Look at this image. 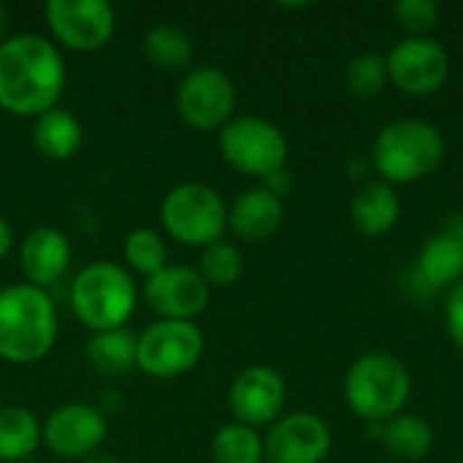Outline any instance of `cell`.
<instances>
[{
    "label": "cell",
    "instance_id": "obj_1",
    "mask_svg": "<svg viewBox=\"0 0 463 463\" xmlns=\"http://www.w3.org/2000/svg\"><path fill=\"white\" fill-rule=\"evenodd\" d=\"M68 71L62 49L41 33L8 35L0 46V109L35 119L60 106Z\"/></svg>",
    "mask_w": 463,
    "mask_h": 463
},
{
    "label": "cell",
    "instance_id": "obj_2",
    "mask_svg": "<svg viewBox=\"0 0 463 463\" xmlns=\"http://www.w3.org/2000/svg\"><path fill=\"white\" fill-rule=\"evenodd\" d=\"M60 334L57 304L49 290L27 282L0 290V361L27 366L43 361Z\"/></svg>",
    "mask_w": 463,
    "mask_h": 463
},
{
    "label": "cell",
    "instance_id": "obj_3",
    "mask_svg": "<svg viewBox=\"0 0 463 463\" xmlns=\"http://www.w3.org/2000/svg\"><path fill=\"white\" fill-rule=\"evenodd\" d=\"M68 304L73 317L90 334L114 331L125 328L136 315L138 288L125 266L111 260H92L71 279Z\"/></svg>",
    "mask_w": 463,
    "mask_h": 463
},
{
    "label": "cell",
    "instance_id": "obj_4",
    "mask_svg": "<svg viewBox=\"0 0 463 463\" xmlns=\"http://www.w3.org/2000/svg\"><path fill=\"white\" fill-rule=\"evenodd\" d=\"M374 168L388 184H415L431 176L445 160L442 130L418 117L396 119L385 125L372 146Z\"/></svg>",
    "mask_w": 463,
    "mask_h": 463
},
{
    "label": "cell",
    "instance_id": "obj_5",
    "mask_svg": "<svg viewBox=\"0 0 463 463\" xmlns=\"http://www.w3.org/2000/svg\"><path fill=\"white\" fill-rule=\"evenodd\" d=\"M412 393L407 366L388 353H366L350 364L345 377L347 407L369 426H383L402 415Z\"/></svg>",
    "mask_w": 463,
    "mask_h": 463
},
{
    "label": "cell",
    "instance_id": "obj_6",
    "mask_svg": "<svg viewBox=\"0 0 463 463\" xmlns=\"http://www.w3.org/2000/svg\"><path fill=\"white\" fill-rule=\"evenodd\" d=\"M160 222L176 244L203 250L228 231V203L212 184L182 182L163 195Z\"/></svg>",
    "mask_w": 463,
    "mask_h": 463
},
{
    "label": "cell",
    "instance_id": "obj_7",
    "mask_svg": "<svg viewBox=\"0 0 463 463\" xmlns=\"http://www.w3.org/2000/svg\"><path fill=\"white\" fill-rule=\"evenodd\" d=\"M222 160L244 176L271 179L285 171L290 157L288 136L266 117L239 114L220 130Z\"/></svg>",
    "mask_w": 463,
    "mask_h": 463
},
{
    "label": "cell",
    "instance_id": "obj_8",
    "mask_svg": "<svg viewBox=\"0 0 463 463\" xmlns=\"http://www.w3.org/2000/svg\"><path fill=\"white\" fill-rule=\"evenodd\" d=\"M206 353L201 326L187 320H155L136 336V369L155 380L193 372Z\"/></svg>",
    "mask_w": 463,
    "mask_h": 463
},
{
    "label": "cell",
    "instance_id": "obj_9",
    "mask_svg": "<svg viewBox=\"0 0 463 463\" xmlns=\"http://www.w3.org/2000/svg\"><path fill=\"white\" fill-rule=\"evenodd\" d=\"M176 111L193 130L220 133L236 117L233 79L214 65L190 68L176 87Z\"/></svg>",
    "mask_w": 463,
    "mask_h": 463
},
{
    "label": "cell",
    "instance_id": "obj_10",
    "mask_svg": "<svg viewBox=\"0 0 463 463\" xmlns=\"http://www.w3.org/2000/svg\"><path fill=\"white\" fill-rule=\"evenodd\" d=\"M43 16L49 38L68 52H98L117 30V11L103 0H49Z\"/></svg>",
    "mask_w": 463,
    "mask_h": 463
},
{
    "label": "cell",
    "instance_id": "obj_11",
    "mask_svg": "<svg viewBox=\"0 0 463 463\" xmlns=\"http://www.w3.org/2000/svg\"><path fill=\"white\" fill-rule=\"evenodd\" d=\"M109 437L106 412L95 404L71 402L60 404L43 420V445L62 461H84L100 453Z\"/></svg>",
    "mask_w": 463,
    "mask_h": 463
},
{
    "label": "cell",
    "instance_id": "obj_12",
    "mask_svg": "<svg viewBox=\"0 0 463 463\" xmlns=\"http://www.w3.org/2000/svg\"><path fill=\"white\" fill-rule=\"evenodd\" d=\"M388 79L407 95L426 98L439 92L450 79V54L448 49L426 38H404L388 54Z\"/></svg>",
    "mask_w": 463,
    "mask_h": 463
},
{
    "label": "cell",
    "instance_id": "obj_13",
    "mask_svg": "<svg viewBox=\"0 0 463 463\" xmlns=\"http://www.w3.org/2000/svg\"><path fill=\"white\" fill-rule=\"evenodd\" d=\"M144 301L157 320H187L195 323L212 301V288L193 266L168 263L155 277L144 279Z\"/></svg>",
    "mask_w": 463,
    "mask_h": 463
},
{
    "label": "cell",
    "instance_id": "obj_14",
    "mask_svg": "<svg viewBox=\"0 0 463 463\" xmlns=\"http://www.w3.org/2000/svg\"><path fill=\"white\" fill-rule=\"evenodd\" d=\"M285 402H288L285 377L274 366H263V364L241 369L228 391V407L233 412V420L250 429H263L277 423L282 418Z\"/></svg>",
    "mask_w": 463,
    "mask_h": 463
},
{
    "label": "cell",
    "instance_id": "obj_15",
    "mask_svg": "<svg viewBox=\"0 0 463 463\" xmlns=\"http://www.w3.org/2000/svg\"><path fill=\"white\" fill-rule=\"evenodd\" d=\"M331 445V429L315 412H288L263 437L269 463H323Z\"/></svg>",
    "mask_w": 463,
    "mask_h": 463
},
{
    "label": "cell",
    "instance_id": "obj_16",
    "mask_svg": "<svg viewBox=\"0 0 463 463\" xmlns=\"http://www.w3.org/2000/svg\"><path fill=\"white\" fill-rule=\"evenodd\" d=\"M73 247L68 236L60 228L41 225L33 228L22 244H19V269L27 285H35L41 290H49L54 282H60L71 266Z\"/></svg>",
    "mask_w": 463,
    "mask_h": 463
},
{
    "label": "cell",
    "instance_id": "obj_17",
    "mask_svg": "<svg viewBox=\"0 0 463 463\" xmlns=\"http://www.w3.org/2000/svg\"><path fill=\"white\" fill-rule=\"evenodd\" d=\"M285 217V203L269 187H250L228 206V228L241 241H266L271 239Z\"/></svg>",
    "mask_w": 463,
    "mask_h": 463
},
{
    "label": "cell",
    "instance_id": "obj_18",
    "mask_svg": "<svg viewBox=\"0 0 463 463\" xmlns=\"http://www.w3.org/2000/svg\"><path fill=\"white\" fill-rule=\"evenodd\" d=\"M399 217H402V198L396 187L383 179L364 184L350 201V220L369 239L391 233L399 225Z\"/></svg>",
    "mask_w": 463,
    "mask_h": 463
},
{
    "label": "cell",
    "instance_id": "obj_19",
    "mask_svg": "<svg viewBox=\"0 0 463 463\" xmlns=\"http://www.w3.org/2000/svg\"><path fill=\"white\" fill-rule=\"evenodd\" d=\"M33 146L41 157L62 163L76 157L84 144V128L76 114L68 109H52L33 119Z\"/></svg>",
    "mask_w": 463,
    "mask_h": 463
},
{
    "label": "cell",
    "instance_id": "obj_20",
    "mask_svg": "<svg viewBox=\"0 0 463 463\" xmlns=\"http://www.w3.org/2000/svg\"><path fill=\"white\" fill-rule=\"evenodd\" d=\"M43 442V423L30 407H0V463H24Z\"/></svg>",
    "mask_w": 463,
    "mask_h": 463
},
{
    "label": "cell",
    "instance_id": "obj_21",
    "mask_svg": "<svg viewBox=\"0 0 463 463\" xmlns=\"http://www.w3.org/2000/svg\"><path fill=\"white\" fill-rule=\"evenodd\" d=\"M418 274L434 290H453L463 279L461 239H456L448 231L434 233L418 255Z\"/></svg>",
    "mask_w": 463,
    "mask_h": 463
},
{
    "label": "cell",
    "instance_id": "obj_22",
    "mask_svg": "<svg viewBox=\"0 0 463 463\" xmlns=\"http://www.w3.org/2000/svg\"><path fill=\"white\" fill-rule=\"evenodd\" d=\"M377 429L383 448L399 461H423L434 450V429L418 415L402 412Z\"/></svg>",
    "mask_w": 463,
    "mask_h": 463
},
{
    "label": "cell",
    "instance_id": "obj_23",
    "mask_svg": "<svg viewBox=\"0 0 463 463\" xmlns=\"http://www.w3.org/2000/svg\"><path fill=\"white\" fill-rule=\"evenodd\" d=\"M144 57L152 68L165 73H187L193 62V41L176 24H155L144 33Z\"/></svg>",
    "mask_w": 463,
    "mask_h": 463
},
{
    "label": "cell",
    "instance_id": "obj_24",
    "mask_svg": "<svg viewBox=\"0 0 463 463\" xmlns=\"http://www.w3.org/2000/svg\"><path fill=\"white\" fill-rule=\"evenodd\" d=\"M87 358L100 374L125 377L136 369V334L128 328L92 334L87 342Z\"/></svg>",
    "mask_w": 463,
    "mask_h": 463
},
{
    "label": "cell",
    "instance_id": "obj_25",
    "mask_svg": "<svg viewBox=\"0 0 463 463\" xmlns=\"http://www.w3.org/2000/svg\"><path fill=\"white\" fill-rule=\"evenodd\" d=\"M212 461L214 463H266V448L258 429L244 423H225L217 429L212 439Z\"/></svg>",
    "mask_w": 463,
    "mask_h": 463
},
{
    "label": "cell",
    "instance_id": "obj_26",
    "mask_svg": "<svg viewBox=\"0 0 463 463\" xmlns=\"http://www.w3.org/2000/svg\"><path fill=\"white\" fill-rule=\"evenodd\" d=\"M125 269L141 274L144 279L155 277L168 266V244L160 231L155 228H136L125 236L122 244Z\"/></svg>",
    "mask_w": 463,
    "mask_h": 463
},
{
    "label": "cell",
    "instance_id": "obj_27",
    "mask_svg": "<svg viewBox=\"0 0 463 463\" xmlns=\"http://www.w3.org/2000/svg\"><path fill=\"white\" fill-rule=\"evenodd\" d=\"M198 274L206 279L209 288H231L244 274V258L241 250L233 241H214L201 250L198 258Z\"/></svg>",
    "mask_w": 463,
    "mask_h": 463
},
{
    "label": "cell",
    "instance_id": "obj_28",
    "mask_svg": "<svg viewBox=\"0 0 463 463\" xmlns=\"http://www.w3.org/2000/svg\"><path fill=\"white\" fill-rule=\"evenodd\" d=\"M388 62H385V54H377V52H364V54H355L350 62H347V71H345V84H347V92L355 95V98H374L385 90L388 84Z\"/></svg>",
    "mask_w": 463,
    "mask_h": 463
},
{
    "label": "cell",
    "instance_id": "obj_29",
    "mask_svg": "<svg viewBox=\"0 0 463 463\" xmlns=\"http://www.w3.org/2000/svg\"><path fill=\"white\" fill-rule=\"evenodd\" d=\"M442 16L439 3L434 0H402L393 5L396 24L407 33V38H426Z\"/></svg>",
    "mask_w": 463,
    "mask_h": 463
},
{
    "label": "cell",
    "instance_id": "obj_30",
    "mask_svg": "<svg viewBox=\"0 0 463 463\" xmlns=\"http://www.w3.org/2000/svg\"><path fill=\"white\" fill-rule=\"evenodd\" d=\"M445 326H448V334H450V339L456 342V347L463 350V279L448 293Z\"/></svg>",
    "mask_w": 463,
    "mask_h": 463
},
{
    "label": "cell",
    "instance_id": "obj_31",
    "mask_svg": "<svg viewBox=\"0 0 463 463\" xmlns=\"http://www.w3.org/2000/svg\"><path fill=\"white\" fill-rule=\"evenodd\" d=\"M14 250V228L5 217H0V263L11 255Z\"/></svg>",
    "mask_w": 463,
    "mask_h": 463
},
{
    "label": "cell",
    "instance_id": "obj_32",
    "mask_svg": "<svg viewBox=\"0 0 463 463\" xmlns=\"http://www.w3.org/2000/svg\"><path fill=\"white\" fill-rule=\"evenodd\" d=\"M81 463H122V461H119V458H114V456H106V453H95V456L84 458Z\"/></svg>",
    "mask_w": 463,
    "mask_h": 463
},
{
    "label": "cell",
    "instance_id": "obj_33",
    "mask_svg": "<svg viewBox=\"0 0 463 463\" xmlns=\"http://www.w3.org/2000/svg\"><path fill=\"white\" fill-rule=\"evenodd\" d=\"M5 27H8V11H5V5L0 3V46H3V41L8 38V35H5Z\"/></svg>",
    "mask_w": 463,
    "mask_h": 463
},
{
    "label": "cell",
    "instance_id": "obj_34",
    "mask_svg": "<svg viewBox=\"0 0 463 463\" xmlns=\"http://www.w3.org/2000/svg\"><path fill=\"white\" fill-rule=\"evenodd\" d=\"M24 463H33V461H24Z\"/></svg>",
    "mask_w": 463,
    "mask_h": 463
}]
</instances>
